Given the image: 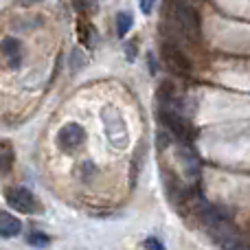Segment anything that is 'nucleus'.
<instances>
[{"mask_svg":"<svg viewBox=\"0 0 250 250\" xmlns=\"http://www.w3.org/2000/svg\"><path fill=\"white\" fill-rule=\"evenodd\" d=\"M160 121L165 123V127H167L178 141L191 143L195 138V127L173 108H160Z\"/></svg>","mask_w":250,"mask_h":250,"instance_id":"obj_1","label":"nucleus"},{"mask_svg":"<svg viewBox=\"0 0 250 250\" xmlns=\"http://www.w3.org/2000/svg\"><path fill=\"white\" fill-rule=\"evenodd\" d=\"M4 200H7L9 207H13L16 211H22V213H40L42 211L38 198H35L29 189H24V187H11V189H7Z\"/></svg>","mask_w":250,"mask_h":250,"instance_id":"obj_2","label":"nucleus"},{"mask_svg":"<svg viewBox=\"0 0 250 250\" xmlns=\"http://www.w3.org/2000/svg\"><path fill=\"white\" fill-rule=\"evenodd\" d=\"M173 16H176V22L180 24V29L185 31L187 35L198 38L200 35V16L191 4L182 2V0H173Z\"/></svg>","mask_w":250,"mask_h":250,"instance_id":"obj_3","label":"nucleus"},{"mask_svg":"<svg viewBox=\"0 0 250 250\" xmlns=\"http://www.w3.org/2000/svg\"><path fill=\"white\" fill-rule=\"evenodd\" d=\"M86 141V132L79 123H68L60 129L57 134V145L62 151H75L77 147H82V143Z\"/></svg>","mask_w":250,"mask_h":250,"instance_id":"obj_4","label":"nucleus"},{"mask_svg":"<svg viewBox=\"0 0 250 250\" xmlns=\"http://www.w3.org/2000/svg\"><path fill=\"white\" fill-rule=\"evenodd\" d=\"M198 217L207 229H215V226L229 224L230 211H226V208H222V207H213V204H204V207H200Z\"/></svg>","mask_w":250,"mask_h":250,"instance_id":"obj_5","label":"nucleus"},{"mask_svg":"<svg viewBox=\"0 0 250 250\" xmlns=\"http://www.w3.org/2000/svg\"><path fill=\"white\" fill-rule=\"evenodd\" d=\"M163 57L167 62V66L178 75H189L191 73V62L187 60V55L180 48L171 46V44H165L163 46Z\"/></svg>","mask_w":250,"mask_h":250,"instance_id":"obj_6","label":"nucleus"},{"mask_svg":"<svg viewBox=\"0 0 250 250\" xmlns=\"http://www.w3.org/2000/svg\"><path fill=\"white\" fill-rule=\"evenodd\" d=\"M2 57L7 60V64L11 68H18L22 62V48H20V42L16 38H4L2 42Z\"/></svg>","mask_w":250,"mask_h":250,"instance_id":"obj_7","label":"nucleus"},{"mask_svg":"<svg viewBox=\"0 0 250 250\" xmlns=\"http://www.w3.org/2000/svg\"><path fill=\"white\" fill-rule=\"evenodd\" d=\"M0 222H2V224H0V235H2L4 239L20 235L22 224H20V220H18V217H13V215H11V213L2 211V213H0Z\"/></svg>","mask_w":250,"mask_h":250,"instance_id":"obj_8","label":"nucleus"},{"mask_svg":"<svg viewBox=\"0 0 250 250\" xmlns=\"http://www.w3.org/2000/svg\"><path fill=\"white\" fill-rule=\"evenodd\" d=\"M132 24H134V18H132V13H129V11H121V13H117V35H119L121 40L129 33Z\"/></svg>","mask_w":250,"mask_h":250,"instance_id":"obj_9","label":"nucleus"},{"mask_svg":"<svg viewBox=\"0 0 250 250\" xmlns=\"http://www.w3.org/2000/svg\"><path fill=\"white\" fill-rule=\"evenodd\" d=\"M26 244H29V246H33V248H46L48 244H51V237H48V235H44V233H40V230H33V233L26 237Z\"/></svg>","mask_w":250,"mask_h":250,"instance_id":"obj_10","label":"nucleus"},{"mask_svg":"<svg viewBox=\"0 0 250 250\" xmlns=\"http://www.w3.org/2000/svg\"><path fill=\"white\" fill-rule=\"evenodd\" d=\"M0 158H2V173H9V169H11L13 151H11V145H9L7 141H2V154H0Z\"/></svg>","mask_w":250,"mask_h":250,"instance_id":"obj_11","label":"nucleus"},{"mask_svg":"<svg viewBox=\"0 0 250 250\" xmlns=\"http://www.w3.org/2000/svg\"><path fill=\"white\" fill-rule=\"evenodd\" d=\"M138 4H141V11L145 13V16H149L154 4H156V0H138Z\"/></svg>","mask_w":250,"mask_h":250,"instance_id":"obj_12","label":"nucleus"},{"mask_svg":"<svg viewBox=\"0 0 250 250\" xmlns=\"http://www.w3.org/2000/svg\"><path fill=\"white\" fill-rule=\"evenodd\" d=\"M145 248L147 250H165V246L158 242V239H154V237H149V239H145Z\"/></svg>","mask_w":250,"mask_h":250,"instance_id":"obj_13","label":"nucleus"},{"mask_svg":"<svg viewBox=\"0 0 250 250\" xmlns=\"http://www.w3.org/2000/svg\"><path fill=\"white\" fill-rule=\"evenodd\" d=\"M75 7L82 9V11L83 9H92L95 7V0H75Z\"/></svg>","mask_w":250,"mask_h":250,"instance_id":"obj_14","label":"nucleus"},{"mask_svg":"<svg viewBox=\"0 0 250 250\" xmlns=\"http://www.w3.org/2000/svg\"><path fill=\"white\" fill-rule=\"evenodd\" d=\"M73 66H75V70L77 68H82V64H86V62H79V51H73Z\"/></svg>","mask_w":250,"mask_h":250,"instance_id":"obj_15","label":"nucleus"},{"mask_svg":"<svg viewBox=\"0 0 250 250\" xmlns=\"http://www.w3.org/2000/svg\"><path fill=\"white\" fill-rule=\"evenodd\" d=\"M134 48H136V44L129 42L127 44V60H134Z\"/></svg>","mask_w":250,"mask_h":250,"instance_id":"obj_16","label":"nucleus"},{"mask_svg":"<svg viewBox=\"0 0 250 250\" xmlns=\"http://www.w3.org/2000/svg\"><path fill=\"white\" fill-rule=\"evenodd\" d=\"M147 60H149V73H151V75H156V66H154V55H151V53H149V55H147Z\"/></svg>","mask_w":250,"mask_h":250,"instance_id":"obj_17","label":"nucleus"},{"mask_svg":"<svg viewBox=\"0 0 250 250\" xmlns=\"http://www.w3.org/2000/svg\"><path fill=\"white\" fill-rule=\"evenodd\" d=\"M22 2H40V0H22Z\"/></svg>","mask_w":250,"mask_h":250,"instance_id":"obj_18","label":"nucleus"}]
</instances>
